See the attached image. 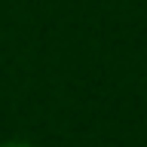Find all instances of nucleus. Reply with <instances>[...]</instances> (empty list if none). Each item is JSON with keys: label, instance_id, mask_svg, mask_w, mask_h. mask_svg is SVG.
Instances as JSON below:
<instances>
[{"label": "nucleus", "instance_id": "f257e3e1", "mask_svg": "<svg viewBox=\"0 0 147 147\" xmlns=\"http://www.w3.org/2000/svg\"><path fill=\"white\" fill-rule=\"evenodd\" d=\"M0 147H37V144H28V141H3Z\"/></svg>", "mask_w": 147, "mask_h": 147}]
</instances>
